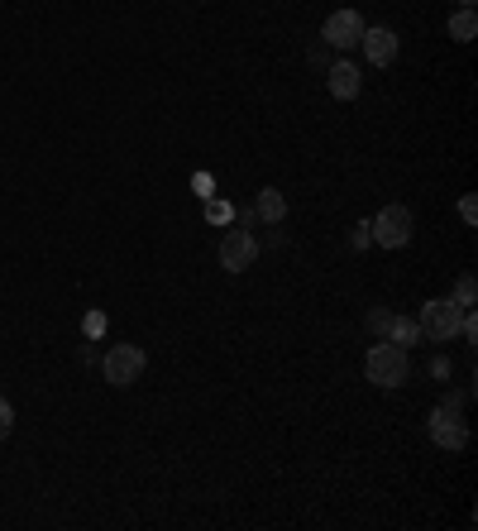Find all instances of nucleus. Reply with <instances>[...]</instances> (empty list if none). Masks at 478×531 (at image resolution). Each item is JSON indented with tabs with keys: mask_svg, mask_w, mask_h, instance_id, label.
<instances>
[{
	"mask_svg": "<svg viewBox=\"0 0 478 531\" xmlns=\"http://www.w3.org/2000/svg\"><path fill=\"white\" fill-rule=\"evenodd\" d=\"M431 436H435V445H445V450H464V445H469V426L459 421L455 407H435Z\"/></svg>",
	"mask_w": 478,
	"mask_h": 531,
	"instance_id": "7",
	"label": "nucleus"
},
{
	"mask_svg": "<svg viewBox=\"0 0 478 531\" xmlns=\"http://www.w3.org/2000/svg\"><path fill=\"white\" fill-rule=\"evenodd\" d=\"M388 340L407 350V345H416V340H421V326H416L412 316H392V321H388Z\"/></svg>",
	"mask_w": 478,
	"mask_h": 531,
	"instance_id": "12",
	"label": "nucleus"
},
{
	"mask_svg": "<svg viewBox=\"0 0 478 531\" xmlns=\"http://www.w3.org/2000/svg\"><path fill=\"white\" fill-rule=\"evenodd\" d=\"M101 331H106V321H101V316L91 311V316H87V335H101Z\"/></svg>",
	"mask_w": 478,
	"mask_h": 531,
	"instance_id": "17",
	"label": "nucleus"
},
{
	"mask_svg": "<svg viewBox=\"0 0 478 531\" xmlns=\"http://www.w3.org/2000/svg\"><path fill=\"white\" fill-rule=\"evenodd\" d=\"M359 87H364V77H359V67H354V63H335V67H330V96L354 101Z\"/></svg>",
	"mask_w": 478,
	"mask_h": 531,
	"instance_id": "9",
	"label": "nucleus"
},
{
	"mask_svg": "<svg viewBox=\"0 0 478 531\" xmlns=\"http://www.w3.org/2000/svg\"><path fill=\"white\" fill-rule=\"evenodd\" d=\"M364 374H369V383H378V388H402V383H407V374H412V359H407V350H402V345L378 340V345H369Z\"/></svg>",
	"mask_w": 478,
	"mask_h": 531,
	"instance_id": "1",
	"label": "nucleus"
},
{
	"mask_svg": "<svg viewBox=\"0 0 478 531\" xmlns=\"http://www.w3.org/2000/svg\"><path fill=\"white\" fill-rule=\"evenodd\" d=\"M412 206H383L378 211V221H373V240L383 244V249H402V244H412Z\"/></svg>",
	"mask_w": 478,
	"mask_h": 531,
	"instance_id": "3",
	"label": "nucleus"
},
{
	"mask_svg": "<svg viewBox=\"0 0 478 531\" xmlns=\"http://www.w3.org/2000/svg\"><path fill=\"white\" fill-rule=\"evenodd\" d=\"M455 5H474V0H455Z\"/></svg>",
	"mask_w": 478,
	"mask_h": 531,
	"instance_id": "18",
	"label": "nucleus"
},
{
	"mask_svg": "<svg viewBox=\"0 0 478 531\" xmlns=\"http://www.w3.org/2000/svg\"><path fill=\"white\" fill-rule=\"evenodd\" d=\"M459 216H464V225H478V201L464 197V201H459Z\"/></svg>",
	"mask_w": 478,
	"mask_h": 531,
	"instance_id": "15",
	"label": "nucleus"
},
{
	"mask_svg": "<svg viewBox=\"0 0 478 531\" xmlns=\"http://www.w3.org/2000/svg\"><path fill=\"white\" fill-rule=\"evenodd\" d=\"M144 364H149V354L139 350V345H110L106 350V383H115V388H130L134 378L144 374Z\"/></svg>",
	"mask_w": 478,
	"mask_h": 531,
	"instance_id": "4",
	"label": "nucleus"
},
{
	"mask_svg": "<svg viewBox=\"0 0 478 531\" xmlns=\"http://www.w3.org/2000/svg\"><path fill=\"white\" fill-rule=\"evenodd\" d=\"M254 206H259V216H263V221H268V225H278V221H283V216H287V197H283V192H278V187H263V192H259V201H254Z\"/></svg>",
	"mask_w": 478,
	"mask_h": 531,
	"instance_id": "11",
	"label": "nucleus"
},
{
	"mask_svg": "<svg viewBox=\"0 0 478 531\" xmlns=\"http://www.w3.org/2000/svg\"><path fill=\"white\" fill-rule=\"evenodd\" d=\"M474 34H478L474 5H459L455 15H450V39H455V44H474Z\"/></svg>",
	"mask_w": 478,
	"mask_h": 531,
	"instance_id": "10",
	"label": "nucleus"
},
{
	"mask_svg": "<svg viewBox=\"0 0 478 531\" xmlns=\"http://www.w3.org/2000/svg\"><path fill=\"white\" fill-rule=\"evenodd\" d=\"M388 321H392V311H373V316H369V326L378 335H388Z\"/></svg>",
	"mask_w": 478,
	"mask_h": 531,
	"instance_id": "16",
	"label": "nucleus"
},
{
	"mask_svg": "<svg viewBox=\"0 0 478 531\" xmlns=\"http://www.w3.org/2000/svg\"><path fill=\"white\" fill-rule=\"evenodd\" d=\"M455 302L459 307H474V273H464V278L455 283Z\"/></svg>",
	"mask_w": 478,
	"mask_h": 531,
	"instance_id": "13",
	"label": "nucleus"
},
{
	"mask_svg": "<svg viewBox=\"0 0 478 531\" xmlns=\"http://www.w3.org/2000/svg\"><path fill=\"white\" fill-rule=\"evenodd\" d=\"M364 58H369L373 67H388V63H397V34H392L388 24H373V29H364Z\"/></svg>",
	"mask_w": 478,
	"mask_h": 531,
	"instance_id": "8",
	"label": "nucleus"
},
{
	"mask_svg": "<svg viewBox=\"0 0 478 531\" xmlns=\"http://www.w3.org/2000/svg\"><path fill=\"white\" fill-rule=\"evenodd\" d=\"M10 431H15V407H10V402L0 398V441H5Z\"/></svg>",
	"mask_w": 478,
	"mask_h": 531,
	"instance_id": "14",
	"label": "nucleus"
},
{
	"mask_svg": "<svg viewBox=\"0 0 478 531\" xmlns=\"http://www.w3.org/2000/svg\"><path fill=\"white\" fill-rule=\"evenodd\" d=\"M254 259H259V240L249 230H225L220 235V268L244 273V268H254Z\"/></svg>",
	"mask_w": 478,
	"mask_h": 531,
	"instance_id": "5",
	"label": "nucleus"
},
{
	"mask_svg": "<svg viewBox=\"0 0 478 531\" xmlns=\"http://www.w3.org/2000/svg\"><path fill=\"white\" fill-rule=\"evenodd\" d=\"M464 311H469V307H459L455 297H435V302H426V307H421V321H416V326H421V335H426V340H440V345H450V340L459 335V321H464Z\"/></svg>",
	"mask_w": 478,
	"mask_h": 531,
	"instance_id": "2",
	"label": "nucleus"
},
{
	"mask_svg": "<svg viewBox=\"0 0 478 531\" xmlns=\"http://www.w3.org/2000/svg\"><path fill=\"white\" fill-rule=\"evenodd\" d=\"M364 29H369V24L359 20V10H335L326 20V29H321V39H326L330 48H354L364 39Z\"/></svg>",
	"mask_w": 478,
	"mask_h": 531,
	"instance_id": "6",
	"label": "nucleus"
}]
</instances>
